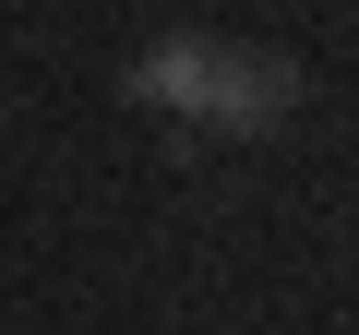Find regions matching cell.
<instances>
[{"instance_id": "6da1fadb", "label": "cell", "mask_w": 359, "mask_h": 335, "mask_svg": "<svg viewBox=\"0 0 359 335\" xmlns=\"http://www.w3.org/2000/svg\"><path fill=\"white\" fill-rule=\"evenodd\" d=\"M287 108H299V72H287V60H264V48H216V60H204V96H192V132L252 144V132H276Z\"/></svg>"}, {"instance_id": "7a4b0ae2", "label": "cell", "mask_w": 359, "mask_h": 335, "mask_svg": "<svg viewBox=\"0 0 359 335\" xmlns=\"http://www.w3.org/2000/svg\"><path fill=\"white\" fill-rule=\"evenodd\" d=\"M204 60H216V36H156V48L132 60V96H144V108H168V120H192V96H204Z\"/></svg>"}]
</instances>
